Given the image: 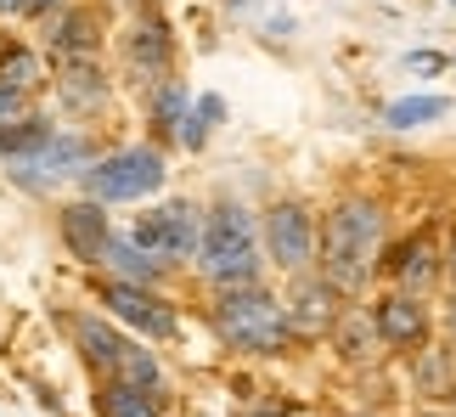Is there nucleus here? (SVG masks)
<instances>
[{
  "instance_id": "nucleus-10",
  "label": "nucleus",
  "mask_w": 456,
  "mask_h": 417,
  "mask_svg": "<svg viewBox=\"0 0 456 417\" xmlns=\"http://www.w3.org/2000/svg\"><path fill=\"white\" fill-rule=\"evenodd\" d=\"M344 310V293L327 282L322 271H299L293 276V293H288V322H293V339H315V333H332Z\"/></svg>"
},
{
  "instance_id": "nucleus-1",
  "label": "nucleus",
  "mask_w": 456,
  "mask_h": 417,
  "mask_svg": "<svg viewBox=\"0 0 456 417\" xmlns=\"http://www.w3.org/2000/svg\"><path fill=\"white\" fill-rule=\"evenodd\" d=\"M383 232H389V215H383L378 198H338L322 220V242H315V271L327 276L344 299H361L372 288V276L383 271Z\"/></svg>"
},
{
  "instance_id": "nucleus-23",
  "label": "nucleus",
  "mask_w": 456,
  "mask_h": 417,
  "mask_svg": "<svg viewBox=\"0 0 456 417\" xmlns=\"http://www.w3.org/2000/svg\"><path fill=\"white\" fill-rule=\"evenodd\" d=\"M220 119H225V102H220V96H198V102L186 108V119H181V135H175V142L198 152V147L208 142V135H215V125H220Z\"/></svg>"
},
{
  "instance_id": "nucleus-25",
  "label": "nucleus",
  "mask_w": 456,
  "mask_h": 417,
  "mask_svg": "<svg viewBox=\"0 0 456 417\" xmlns=\"http://www.w3.org/2000/svg\"><path fill=\"white\" fill-rule=\"evenodd\" d=\"M451 102L445 96H406L389 108V130H411V125H428V119H445Z\"/></svg>"
},
{
  "instance_id": "nucleus-15",
  "label": "nucleus",
  "mask_w": 456,
  "mask_h": 417,
  "mask_svg": "<svg viewBox=\"0 0 456 417\" xmlns=\"http://www.w3.org/2000/svg\"><path fill=\"white\" fill-rule=\"evenodd\" d=\"M57 85H62V102H68V108H79V113L108 102V79H102V62H96V57H74V62H62Z\"/></svg>"
},
{
  "instance_id": "nucleus-4",
  "label": "nucleus",
  "mask_w": 456,
  "mask_h": 417,
  "mask_svg": "<svg viewBox=\"0 0 456 417\" xmlns=\"http://www.w3.org/2000/svg\"><path fill=\"white\" fill-rule=\"evenodd\" d=\"M164 152L158 147H118V152H102L79 169L85 181V198L96 203H135V198H152L164 186Z\"/></svg>"
},
{
  "instance_id": "nucleus-8",
  "label": "nucleus",
  "mask_w": 456,
  "mask_h": 417,
  "mask_svg": "<svg viewBox=\"0 0 456 417\" xmlns=\"http://www.w3.org/2000/svg\"><path fill=\"white\" fill-rule=\"evenodd\" d=\"M366 316H372L383 350H423V344H428V305L417 299V293H406V288L383 293Z\"/></svg>"
},
{
  "instance_id": "nucleus-9",
  "label": "nucleus",
  "mask_w": 456,
  "mask_h": 417,
  "mask_svg": "<svg viewBox=\"0 0 456 417\" xmlns=\"http://www.w3.org/2000/svg\"><path fill=\"white\" fill-rule=\"evenodd\" d=\"M102 305H108L118 322L142 327L147 339H175V310L158 299L147 282H125V276H113V282H102Z\"/></svg>"
},
{
  "instance_id": "nucleus-6",
  "label": "nucleus",
  "mask_w": 456,
  "mask_h": 417,
  "mask_svg": "<svg viewBox=\"0 0 456 417\" xmlns=\"http://www.w3.org/2000/svg\"><path fill=\"white\" fill-rule=\"evenodd\" d=\"M259 242H265L271 266H282L288 276H299L315 266V242H322V225L315 215L299 203V198H282L265 208V220H259Z\"/></svg>"
},
{
  "instance_id": "nucleus-13",
  "label": "nucleus",
  "mask_w": 456,
  "mask_h": 417,
  "mask_svg": "<svg viewBox=\"0 0 456 417\" xmlns=\"http://www.w3.org/2000/svg\"><path fill=\"white\" fill-rule=\"evenodd\" d=\"M68 333H74V344L85 350V361L102 372V378H113V367H118V356H125V333H113L108 322H96V316H74L68 322Z\"/></svg>"
},
{
  "instance_id": "nucleus-22",
  "label": "nucleus",
  "mask_w": 456,
  "mask_h": 417,
  "mask_svg": "<svg viewBox=\"0 0 456 417\" xmlns=\"http://www.w3.org/2000/svg\"><path fill=\"white\" fill-rule=\"evenodd\" d=\"M186 91L175 79H164V85H152V130L164 135V142H175V135H181V119H186Z\"/></svg>"
},
{
  "instance_id": "nucleus-24",
  "label": "nucleus",
  "mask_w": 456,
  "mask_h": 417,
  "mask_svg": "<svg viewBox=\"0 0 456 417\" xmlns=\"http://www.w3.org/2000/svg\"><path fill=\"white\" fill-rule=\"evenodd\" d=\"M0 79L34 96V91H40V85H45V62L34 57L28 45H6V57H0Z\"/></svg>"
},
{
  "instance_id": "nucleus-27",
  "label": "nucleus",
  "mask_w": 456,
  "mask_h": 417,
  "mask_svg": "<svg viewBox=\"0 0 456 417\" xmlns=\"http://www.w3.org/2000/svg\"><path fill=\"white\" fill-rule=\"evenodd\" d=\"M57 6H62V0H12V12H23V17H45Z\"/></svg>"
},
{
  "instance_id": "nucleus-12",
  "label": "nucleus",
  "mask_w": 456,
  "mask_h": 417,
  "mask_svg": "<svg viewBox=\"0 0 456 417\" xmlns=\"http://www.w3.org/2000/svg\"><path fill=\"white\" fill-rule=\"evenodd\" d=\"M62 242H68L74 259L102 266V254H108V242H113V225H108V215H102L96 198H79V203L62 208Z\"/></svg>"
},
{
  "instance_id": "nucleus-26",
  "label": "nucleus",
  "mask_w": 456,
  "mask_h": 417,
  "mask_svg": "<svg viewBox=\"0 0 456 417\" xmlns=\"http://www.w3.org/2000/svg\"><path fill=\"white\" fill-rule=\"evenodd\" d=\"M23 113H28V91H17V85L0 79V125H6V119H23Z\"/></svg>"
},
{
  "instance_id": "nucleus-3",
  "label": "nucleus",
  "mask_w": 456,
  "mask_h": 417,
  "mask_svg": "<svg viewBox=\"0 0 456 417\" xmlns=\"http://www.w3.org/2000/svg\"><path fill=\"white\" fill-rule=\"evenodd\" d=\"M259 225L242 203L220 198L203 215V237H198V271L215 288H237V282H259Z\"/></svg>"
},
{
  "instance_id": "nucleus-18",
  "label": "nucleus",
  "mask_w": 456,
  "mask_h": 417,
  "mask_svg": "<svg viewBox=\"0 0 456 417\" xmlns=\"http://www.w3.org/2000/svg\"><path fill=\"white\" fill-rule=\"evenodd\" d=\"M102 266H108L113 276H125V282H147V288L158 282V271H164L152 254L135 249L130 237H113V242H108V254H102Z\"/></svg>"
},
{
  "instance_id": "nucleus-7",
  "label": "nucleus",
  "mask_w": 456,
  "mask_h": 417,
  "mask_svg": "<svg viewBox=\"0 0 456 417\" xmlns=\"http://www.w3.org/2000/svg\"><path fill=\"white\" fill-rule=\"evenodd\" d=\"M389 282L395 288H406V293H423V288H434L445 276V242H440V232L434 225H417V232H406L389 249Z\"/></svg>"
},
{
  "instance_id": "nucleus-31",
  "label": "nucleus",
  "mask_w": 456,
  "mask_h": 417,
  "mask_svg": "<svg viewBox=\"0 0 456 417\" xmlns=\"http://www.w3.org/2000/svg\"><path fill=\"white\" fill-rule=\"evenodd\" d=\"M451 6H456V0H451Z\"/></svg>"
},
{
  "instance_id": "nucleus-28",
  "label": "nucleus",
  "mask_w": 456,
  "mask_h": 417,
  "mask_svg": "<svg viewBox=\"0 0 456 417\" xmlns=\"http://www.w3.org/2000/svg\"><path fill=\"white\" fill-rule=\"evenodd\" d=\"M445 276L456 282V232H451V242H445Z\"/></svg>"
},
{
  "instance_id": "nucleus-20",
  "label": "nucleus",
  "mask_w": 456,
  "mask_h": 417,
  "mask_svg": "<svg viewBox=\"0 0 456 417\" xmlns=\"http://www.w3.org/2000/svg\"><path fill=\"white\" fill-rule=\"evenodd\" d=\"M411 372H417V389L423 395H440V401H451V389H456V361L445 350H411Z\"/></svg>"
},
{
  "instance_id": "nucleus-14",
  "label": "nucleus",
  "mask_w": 456,
  "mask_h": 417,
  "mask_svg": "<svg viewBox=\"0 0 456 417\" xmlns=\"http://www.w3.org/2000/svg\"><path fill=\"white\" fill-rule=\"evenodd\" d=\"M96 12H62L57 17V29H51V57L57 62H74V57H96V45H102V34H96Z\"/></svg>"
},
{
  "instance_id": "nucleus-29",
  "label": "nucleus",
  "mask_w": 456,
  "mask_h": 417,
  "mask_svg": "<svg viewBox=\"0 0 456 417\" xmlns=\"http://www.w3.org/2000/svg\"><path fill=\"white\" fill-rule=\"evenodd\" d=\"M445 322H451V333H456V299H451V305H445Z\"/></svg>"
},
{
  "instance_id": "nucleus-21",
  "label": "nucleus",
  "mask_w": 456,
  "mask_h": 417,
  "mask_svg": "<svg viewBox=\"0 0 456 417\" xmlns=\"http://www.w3.org/2000/svg\"><path fill=\"white\" fill-rule=\"evenodd\" d=\"M118 384H135V389H147V395H164V367L152 361V350H142V344H125V356H118V367H113Z\"/></svg>"
},
{
  "instance_id": "nucleus-5",
  "label": "nucleus",
  "mask_w": 456,
  "mask_h": 417,
  "mask_svg": "<svg viewBox=\"0 0 456 417\" xmlns=\"http://www.w3.org/2000/svg\"><path fill=\"white\" fill-rule=\"evenodd\" d=\"M198 237H203V208L191 198H169L135 215L130 225V242L142 254H152L158 266H181V259H198Z\"/></svg>"
},
{
  "instance_id": "nucleus-2",
  "label": "nucleus",
  "mask_w": 456,
  "mask_h": 417,
  "mask_svg": "<svg viewBox=\"0 0 456 417\" xmlns=\"http://www.w3.org/2000/svg\"><path fill=\"white\" fill-rule=\"evenodd\" d=\"M215 333L237 356H282L293 344V322H288V305L271 288L237 282V288H220V299H215Z\"/></svg>"
},
{
  "instance_id": "nucleus-19",
  "label": "nucleus",
  "mask_w": 456,
  "mask_h": 417,
  "mask_svg": "<svg viewBox=\"0 0 456 417\" xmlns=\"http://www.w3.org/2000/svg\"><path fill=\"white\" fill-rule=\"evenodd\" d=\"M96 406H102V417H158V395L108 378V384H102V395H96Z\"/></svg>"
},
{
  "instance_id": "nucleus-17",
  "label": "nucleus",
  "mask_w": 456,
  "mask_h": 417,
  "mask_svg": "<svg viewBox=\"0 0 456 417\" xmlns=\"http://www.w3.org/2000/svg\"><path fill=\"white\" fill-rule=\"evenodd\" d=\"M332 333H338V350L349 361H372L383 350V339H378V327L366 310H338V322H332Z\"/></svg>"
},
{
  "instance_id": "nucleus-30",
  "label": "nucleus",
  "mask_w": 456,
  "mask_h": 417,
  "mask_svg": "<svg viewBox=\"0 0 456 417\" xmlns=\"http://www.w3.org/2000/svg\"><path fill=\"white\" fill-rule=\"evenodd\" d=\"M451 406H456V389H451Z\"/></svg>"
},
{
  "instance_id": "nucleus-16",
  "label": "nucleus",
  "mask_w": 456,
  "mask_h": 417,
  "mask_svg": "<svg viewBox=\"0 0 456 417\" xmlns=\"http://www.w3.org/2000/svg\"><path fill=\"white\" fill-rule=\"evenodd\" d=\"M51 135H57V125H51L45 113H23V119H6L0 125V159H12V164H23V159H34Z\"/></svg>"
},
{
  "instance_id": "nucleus-11",
  "label": "nucleus",
  "mask_w": 456,
  "mask_h": 417,
  "mask_svg": "<svg viewBox=\"0 0 456 417\" xmlns=\"http://www.w3.org/2000/svg\"><path fill=\"white\" fill-rule=\"evenodd\" d=\"M125 68L142 85H164L169 68H175V40H169V23L164 17H142L130 34H125Z\"/></svg>"
}]
</instances>
